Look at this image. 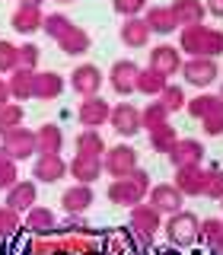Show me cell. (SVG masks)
<instances>
[{"label":"cell","mask_w":223,"mask_h":255,"mask_svg":"<svg viewBox=\"0 0 223 255\" xmlns=\"http://www.w3.org/2000/svg\"><path fill=\"white\" fill-rule=\"evenodd\" d=\"M179 48L188 58H220L223 54V29H211L204 22L182 26Z\"/></svg>","instance_id":"cell-1"},{"label":"cell","mask_w":223,"mask_h":255,"mask_svg":"<svg viewBox=\"0 0 223 255\" xmlns=\"http://www.w3.org/2000/svg\"><path fill=\"white\" fill-rule=\"evenodd\" d=\"M166 230V239H169V246H175V249H188V246L198 243V230H201V220H198V214L191 211H175L169 214V220L163 223Z\"/></svg>","instance_id":"cell-2"},{"label":"cell","mask_w":223,"mask_h":255,"mask_svg":"<svg viewBox=\"0 0 223 255\" xmlns=\"http://www.w3.org/2000/svg\"><path fill=\"white\" fill-rule=\"evenodd\" d=\"M102 169H106L112 179H121V175H131L137 169V150L131 143H115V147H106L102 153Z\"/></svg>","instance_id":"cell-3"},{"label":"cell","mask_w":223,"mask_h":255,"mask_svg":"<svg viewBox=\"0 0 223 255\" xmlns=\"http://www.w3.org/2000/svg\"><path fill=\"white\" fill-rule=\"evenodd\" d=\"M182 77H185L188 86H198V90H207L214 80L220 77V67H217V58H188L182 61Z\"/></svg>","instance_id":"cell-4"},{"label":"cell","mask_w":223,"mask_h":255,"mask_svg":"<svg viewBox=\"0 0 223 255\" xmlns=\"http://www.w3.org/2000/svg\"><path fill=\"white\" fill-rule=\"evenodd\" d=\"M0 147L6 150V156L16 159V163H22V159H32L35 156V131H29V128H13V131L0 134Z\"/></svg>","instance_id":"cell-5"},{"label":"cell","mask_w":223,"mask_h":255,"mask_svg":"<svg viewBox=\"0 0 223 255\" xmlns=\"http://www.w3.org/2000/svg\"><path fill=\"white\" fill-rule=\"evenodd\" d=\"M109 125L112 131L118 134V137H134V134H140V109L131 106V102H118V106H112V115H109Z\"/></svg>","instance_id":"cell-6"},{"label":"cell","mask_w":223,"mask_h":255,"mask_svg":"<svg viewBox=\"0 0 223 255\" xmlns=\"http://www.w3.org/2000/svg\"><path fill=\"white\" fill-rule=\"evenodd\" d=\"M143 198H147V188H143L134 175H121V179H115L109 185V201L118 204V207H134V204H140Z\"/></svg>","instance_id":"cell-7"},{"label":"cell","mask_w":223,"mask_h":255,"mask_svg":"<svg viewBox=\"0 0 223 255\" xmlns=\"http://www.w3.org/2000/svg\"><path fill=\"white\" fill-rule=\"evenodd\" d=\"M67 175V159L61 153H38L35 163H32V179L45 182V185H54Z\"/></svg>","instance_id":"cell-8"},{"label":"cell","mask_w":223,"mask_h":255,"mask_svg":"<svg viewBox=\"0 0 223 255\" xmlns=\"http://www.w3.org/2000/svg\"><path fill=\"white\" fill-rule=\"evenodd\" d=\"M172 185L179 188L185 198H198V195H204V185H207V169H204L201 163H195V166H179V169H175Z\"/></svg>","instance_id":"cell-9"},{"label":"cell","mask_w":223,"mask_h":255,"mask_svg":"<svg viewBox=\"0 0 223 255\" xmlns=\"http://www.w3.org/2000/svg\"><path fill=\"white\" fill-rule=\"evenodd\" d=\"M131 230H134L137 236L150 239L153 233H159V230H163V214H159L150 201H147V204H143V201L134 204V207H131Z\"/></svg>","instance_id":"cell-10"},{"label":"cell","mask_w":223,"mask_h":255,"mask_svg":"<svg viewBox=\"0 0 223 255\" xmlns=\"http://www.w3.org/2000/svg\"><path fill=\"white\" fill-rule=\"evenodd\" d=\"M102 83H106V74L96 64H80L74 74H70V90L80 93V96H99Z\"/></svg>","instance_id":"cell-11"},{"label":"cell","mask_w":223,"mask_h":255,"mask_svg":"<svg viewBox=\"0 0 223 255\" xmlns=\"http://www.w3.org/2000/svg\"><path fill=\"white\" fill-rule=\"evenodd\" d=\"M109 115H112V106L102 96H83V102L77 109V118L83 128H102L109 122Z\"/></svg>","instance_id":"cell-12"},{"label":"cell","mask_w":223,"mask_h":255,"mask_svg":"<svg viewBox=\"0 0 223 255\" xmlns=\"http://www.w3.org/2000/svg\"><path fill=\"white\" fill-rule=\"evenodd\" d=\"M147 201L153 204L159 214H175V211H182V204H185V195H182L172 182H163V185H150Z\"/></svg>","instance_id":"cell-13"},{"label":"cell","mask_w":223,"mask_h":255,"mask_svg":"<svg viewBox=\"0 0 223 255\" xmlns=\"http://www.w3.org/2000/svg\"><path fill=\"white\" fill-rule=\"evenodd\" d=\"M137 64L134 61H127V58H121V61H115L112 64V70H109V86L115 90L118 96H131L134 93V80H137Z\"/></svg>","instance_id":"cell-14"},{"label":"cell","mask_w":223,"mask_h":255,"mask_svg":"<svg viewBox=\"0 0 223 255\" xmlns=\"http://www.w3.org/2000/svg\"><path fill=\"white\" fill-rule=\"evenodd\" d=\"M169 163L179 169V166H195V163H201L204 159V143L201 140H195V137H179L169 147Z\"/></svg>","instance_id":"cell-15"},{"label":"cell","mask_w":223,"mask_h":255,"mask_svg":"<svg viewBox=\"0 0 223 255\" xmlns=\"http://www.w3.org/2000/svg\"><path fill=\"white\" fill-rule=\"evenodd\" d=\"M67 172L74 175L77 182H83V185H93L96 179H99L102 172V156H90V153H74V159L67 163Z\"/></svg>","instance_id":"cell-16"},{"label":"cell","mask_w":223,"mask_h":255,"mask_svg":"<svg viewBox=\"0 0 223 255\" xmlns=\"http://www.w3.org/2000/svg\"><path fill=\"white\" fill-rule=\"evenodd\" d=\"M150 67L159 70L166 80L172 74H179L182 70V48H172V45H156L153 51H150Z\"/></svg>","instance_id":"cell-17"},{"label":"cell","mask_w":223,"mask_h":255,"mask_svg":"<svg viewBox=\"0 0 223 255\" xmlns=\"http://www.w3.org/2000/svg\"><path fill=\"white\" fill-rule=\"evenodd\" d=\"M35 201H38V185H35V182H29V179H19L16 185L6 188V207H13L16 214L29 211Z\"/></svg>","instance_id":"cell-18"},{"label":"cell","mask_w":223,"mask_h":255,"mask_svg":"<svg viewBox=\"0 0 223 255\" xmlns=\"http://www.w3.org/2000/svg\"><path fill=\"white\" fill-rule=\"evenodd\" d=\"M42 22H45L42 6H26V3H19V6L13 10V16H10V26H13L16 32H22V35L38 32V29H42Z\"/></svg>","instance_id":"cell-19"},{"label":"cell","mask_w":223,"mask_h":255,"mask_svg":"<svg viewBox=\"0 0 223 255\" xmlns=\"http://www.w3.org/2000/svg\"><path fill=\"white\" fill-rule=\"evenodd\" d=\"M90 45H93L90 32H86L83 26H77V22L58 38V48L67 54V58H80V54H86V51H90Z\"/></svg>","instance_id":"cell-20"},{"label":"cell","mask_w":223,"mask_h":255,"mask_svg":"<svg viewBox=\"0 0 223 255\" xmlns=\"http://www.w3.org/2000/svg\"><path fill=\"white\" fill-rule=\"evenodd\" d=\"M121 45H127V48H147V42H150V26H147V19H140V16H127V19L121 22Z\"/></svg>","instance_id":"cell-21"},{"label":"cell","mask_w":223,"mask_h":255,"mask_svg":"<svg viewBox=\"0 0 223 255\" xmlns=\"http://www.w3.org/2000/svg\"><path fill=\"white\" fill-rule=\"evenodd\" d=\"M6 86H10V96H13L16 102L35 99V70H22V67L10 70V77H6Z\"/></svg>","instance_id":"cell-22"},{"label":"cell","mask_w":223,"mask_h":255,"mask_svg":"<svg viewBox=\"0 0 223 255\" xmlns=\"http://www.w3.org/2000/svg\"><path fill=\"white\" fill-rule=\"evenodd\" d=\"M93 201H96L93 185H83V182L70 185V188L61 195V207H64L67 214H83V211H86V207H90Z\"/></svg>","instance_id":"cell-23"},{"label":"cell","mask_w":223,"mask_h":255,"mask_svg":"<svg viewBox=\"0 0 223 255\" xmlns=\"http://www.w3.org/2000/svg\"><path fill=\"white\" fill-rule=\"evenodd\" d=\"M26 230H32L35 236H48L58 230V217H54V211H48V207H38L32 204L26 211V223H22Z\"/></svg>","instance_id":"cell-24"},{"label":"cell","mask_w":223,"mask_h":255,"mask_svg":"<svg viewBox=\"0 0 223 255\" xmlns=\"http://www.w3.org/2000/svg\"><path fill=\"white\" fill-rule=\"evenodd\" d=\"M172 16H175V22H179V29L182 26H195V22H204V16H207V6L201 3V0H172Z\"/></svg>","instance_id":"cell-25"},{"label":"cell","mask_w":223,"mask_h":255,"mask_svg":"<svg viewBox=\"0 0 223 255\" xmlns=\"http://www.w3.org/2000/svg\"><path fill=\"white\" fill-rule=\"evenodd\" d=\"M64 77L54 74V70H35V99H58L64 93Z\"/></svg>","instance_id":"cell-26"},{"label":"cell","mask_w":223,"mask_h":255,"mask_svg":"<svg viewBox=\"0 0 223 255\" xmlns=\"http://www.w3.org/2000/svg\"><path fill=\"white\" fill-rule=\"evenodd\" d=\"M64 150V131L58 125H42L35 131V153H61Z\"/></svg>","instance_id":"cell-27"},{"label":"cell","mask_w":223,"mask_h":255,"mask_svg":"<svg viewBox=\"0 0 223 255\" xmlns=\"http://www.w3.org/2000/svg\"><path fill=\"white\" fill-rule=\"evenodd\" d=\"M198 239L211 249L214 255H223V220L217 217H207L201 220V230H198Z\"/></svg>","instance_id":"cell-28"},{"label":"cell","mask_w":223,"mask_h":255,"mask_svg":"<svg viewBox=\"0 0 223 255\" xmlns=\"http://www.w3.org/2000/svg\"><path fill=\"white\" fill-rule=\"evenodd\" d=\"M166 83H169V80L159 74V70H153V67H140V70H137V80H134V93H143V96H159Z\"/></svg>","instance_id":"cell-29"},{"label":"cell","mask_w":223,"mask_h":255,"mask_svg":"<svg viewBox=\"0 0 223 255\" xmlns=\"http://www.w3.org/2000/svg\"><path fill=\"white\" fill-rule=\"evenodd\" d=\"M147 26H150L153 35H169L172 29H179V22H175L169 6H150L147 10Z\"/></svg>","instance_id":"cell-30"},{"label":"cell","mask_w":223,"mask_h":255,"mask_svg":"<svg viewBox=\"0 0 223 255\" xmlns=\"http://www.w3.org/2000/svg\"><path fill=\"white\" fill-rule=\"evenodd\" d=\"M77 153H90V156H102L106 153V140H102L99 128H83L77 134Z\"/></svg>","instance_id":"cell-31"},{"label":"cell","mask_w":223,"mask_h":255,"mask_svg":"<svg viewBox=\"0 0 223 255\" xmlns=\"http://www.w3.org/2000/svg\"><path fill=\"white\" fill-rule=\"evenodd\" d=\"M220 102H223V99H220L217 93H201V96H195V99H188L185 109H188V115L195 118V122H204V118L211 115V112L217 109Z\"/></svg>","instance_id":"cell-32"},{"label":"cell","mask_w":223,"mask_h":255,"mask_svg":"<svg viewBox=\"0 0 223 255\" xmlns=\"http://www.w3.org/2000/svg\"><path fill=\"white\" fill-rule=\"evenodd\" d=\"M150 134V147L156 150V153H169V147L175 140H179V134H175V128L166 122V125H159V128H153V131H147Z\"/></svg>","instance_id":"cell-33"},{"label":"cell","mask_w":223,"mask_h":255,"mask_svg":"<svg viewBox=\"0 0 223 255\" xmlns=\"http://www.w3.org/2000/svg\"><path fill=\"white\" fill-rule=\"evenodd\" d=\"M166 122H169V109L163 102H147V109H140V128H147V131H153Z\"/></svg>","instance_id":"cell-34"},{"label":"cell","mask_w":223,"mask_h":255,"mask_svg":"<svg viewBox=\"0 0 223 255\" xmlns=\"http://www.w3.org/2000/svg\"><path fill=\"white\" fill-rule=\"evenodd\" d=\"M22 118H26V109H22L19 102L10 99L3 109H0V134H6V131H13V128H19Z\"/></svg>","instance_id":"cell-35"},{"label":"cell","mask_w":223,"mask_h":255,"mask_svg":"<svg viewBox=\"0 0 223 255\" xmlns=\"http://www.w3.org/2000/svg\"><path fill=\"white\" fill-rule=\"evenodd\" d=\"M38 61H42V48L38 45H19L16 48V67H22V70H38Z\"/></svg>","instance_id":"cell-36"},{"label":"cell","mask_w":223,"mask_h":255,"mask_svg":"<svg viewBox=\"0 0 223 255\" xmlns=\"http://www.w3.org/2000/svg\"><path fill=\"white\" fill-rule=\"evenodd\" d=\"M70 26H74V22H70V16H64V13H48V16H45V22H42L45 35H48V38H54V42H58V38H61Z\"/></svg>","instance_id":"cell-37"},{"label":"cell","mask_w":223,"mask_h":255,"mask_svg":"<svg viewBox=\"0 0 223 255\" xmlns=\"http://www.w3.org/2000/svg\"><path fill=\"white\" fill-rule=\"evenodd\" d=\"M159 102H163L166 109H169V115L172 112H179V109H185V90L182 86H175V83H166L163 86V93H159Z\"/></svg>","instance_id":"cell-38"},{"label":"cell","mask_w":223,"mask_h":255,"mask_svg":"<svg viewBox=\"0 0 223 255\" xmlns=\"http://www.w3.org/2000/svg\"><path fill=\"white\" fill-rule=\"evenodd\" d=\"M16 230H19V214L13 211V207H0V239H10L16 236Z\"/></svg>","instance_id":"cell-39"},{"label":"cell","mask_w":223,"mask_h":255,"mask_svg":"<svg viewBox=\"0 0 223 255\" xmlns=\"http://www.w3.org/2000/svg\"><path fill=\"white\" fill-rule=\"evenodd\" d=\"M204 198H211V201H220L223 198V169H207Z\"/></svg>","instance_id":"cell-40"},{"label":"cell","mask_w":223,"mask_h":255,"mask_svg":"<svg viewBox=\"0 0 223 255\" xmlns=\"http://www.w3.org/2000/svg\"><path fill=\"white\" fill-rule=\"evenodd\" d=\"M16 48H19V45L0 38V74H10V70H16Z\"/></svg>","instance_id":"cell-41"},{"label":"cell","mask_w":223,"mask_h":255,"mask_svg":"<svg viewBox=\"0 0 223 255\" xmlns=\"http://www.w3.org/2000/svg\"><path fill=\"white\" fill-rule=\"evenodd\" d=\"M201 125H204V134H207V137H220V134H223V102L204 118Z\"/></svg>","instance_id":"cell-42"},{"label":"cell","mask_w":223,"mask_h":255,"mask_svg":"<svg viewBox=\"0 0 223 255\" xmlns=\"http://www.w3.org/2000/svg\"><path fill=\"white\" fill-rule=\"evenodd\" d=\"M112 6H115L118 16H140L143 10H147V0H112Z\"/></svg>","instance_id":"cell-43"},{"label":"cell","mask_w":223,"mask_h":255,"mask_svg":"<svg viewBox=\"0 0 223 255\" xmlns=\"http://www.w3.org/2000/svg\"><path fill=\"white\" fill-rule=\"evenodd\" d=\"M19 182V169H16V159H3L0 163V191H6L10 185Z\"/></svg>","instance_id":"cell-44"},{"label":"cell","mask_w":223,"mask_h":255,"mask_svg":"<svg viewBox=\"0 0 223 255\" xmlns=\"http://www.w3.org/2000/svg\"><path fill=\"white\" fill-rule=\"evenodd\" d=\"M10 99H13V96H10V86H6V80L0 77V109H3V106H6Z\"/></svg>","instance_id":"cell-45"},{"label":"cell","mask_w":223,"mask_h":255,"mask_svg":"<svg viewBox=\"0 0 223 255\" xmlns=\"http://www.w3.org/2000/svg\"><path fill=\"white\" fill-rule=\"evenodd\" d=\"M207 13H214V16H220V19H223V0H207Z\"/></svg>","instance_id":"cell-46"},{"label":"cell","mask_w":223,"mask_h":255,"mask_svg":"<svg viewBox=\"0 0 223 255\" xmlns=\"http://www.w3.org/2000/svg\"><path fill=\"white\" fill-rule=\"evenodd\" d=\"M19 3H26V6H42L45 0H19Z\"/></svg>","instance_id":"cell-47"},{"label":"cell","mask_w":223,"mask_h":255,"mask_svg":"<svg viewBox=\"0 0 223 255\" xmlns=\"http://www.w3.org/2000/svg\"><path fill=\"white\" fill-rule=\"evenodd\" d=\"M3 159H10V156H6V150H3V147H0V163H3Z\"/></svg>","instance_id":"cell-48"},{"label":"cell","mask_w":223,"mask_h":255,"mask_svg":"<svg viewBox=\"0 0 223 255\" xmlns=\"http://www.w3.org/2000/svg\"><path fill=\"white\" fill-rule=\"evenodd\" d=\"M54 3H74V0H54Z\"/></svg>","instance_id":"cell-49"},{"label":"cell","mask_w":223,"mask_h":255,"mask_svg":"<svg viewBox=\"0 0 223 255\" xmlns=\"http://www.w3.org/2000/svg\"><path fill=\"white\" fill-rule=\"evenodd\" d=\"M217 96H220V99H223V83H220V93H217Z\"/></svg>","instance_id":"cell-50"}]
</instances>
